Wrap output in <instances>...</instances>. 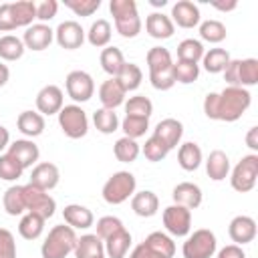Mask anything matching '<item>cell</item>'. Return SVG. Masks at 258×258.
<instances>
[{"label": "cell", "instance_id": "cell-1", "mask_svg": "<svg viewBox=\"0 0 258 258\" xmlns=\"http://www.w3.org/2000/svg\"><path fill=\"white\" fill-rule=\"evenodd\" d=\"M252 103V95L242 87H226L220 93H208L204 99V113L208 119L234 123Z\"/></svg>", "mask_w": 258, "mask_h": 258}, {"label": "cell", "instance_id": "cell-2", "mask_svg": "<svg viewBox=\"0 0 258 258\" xmlns=\"http://www.w3.org/2000/svg\"><path fill=\"white\" fill-rule=\"evenodd\" d=\"M109 10L115 20V30L123 38H135L141 32V18L135 0H111Z\"/></svg>", "mask_w": 258, "mask_h": 258}, {"label": "cell", "instance_id": "cell-3", "mask_svg": "<svg viewBox=\"0 0 258 258\" xmlns=\"http://www.w3.org/2000/svg\"><path fill=\"white\" fill-rule=\"evenodd\" d=\"M77 244V234L71 226L58 224L52 226L48 236L44 238L42 246H40V254L42 258H67Z\"/></svg>", "mask_w": 258, "mask_h": 258}, {"label": "cell", "instance_id": "cell-4", "mask_svg": "<svg viewBox=\"0 0 258 258\" xmlns=\"http://www.w3.org/2000/svg\"><path fill=\"white\" fill-rule=\"evenodd\" d=\"M228 87H254L258 83V60L256 58H230L224 69Z\"/></svg>", "mask_w": 258, "mask_h": 258}, {"label": "cell", "instance_id": "cell-5", "mask_svg": "<svg viewBox=\"0 0 258 258\" xmlns=\"http://www.w3.org/2000/svg\"><path fill=\"white\" fill-rule=\"evenodd\" d=\"M137 187V179L129 171H115L103 185V200L111 206H119L127 202Z\"/></svg>", "mask_w": 258, "mask_h": 258}, {"label": "cell", "instance_id": "cell-6", "mask_svg": "<svg viewBox=\"0 0 258 258\" xmlns=\"http://www.w3.org/2000/svg\"><path fill=\"white\" fill-rule=\"evenodd\" d=\"M216 248H218L216 234L208 228H200L187 236V240L183 242L181 254L183 258H212L216 254Z\"/></svg>", "mask_w": 258, "mask_h": 258}, {"label": "cell", "instance_id": "cell-7", "mask_svg": "<svg viewBox=\"0 0 258 258\" xmlns=\"http://www.w3.org/2000/svg\"><path fill=\"white\" fill-rule=\"evenodd\" d=\"M58 125L62 133L71 139H81L89 131L87 113L79 105H62V109L58 111Z\"/></svg>", "mask_w": 258, "mask_h": 258}, {"label": "cell", "instance_id": "cell-8", "mask_svg": "<svg viewBox=\"0 0 258 258\" xmlns=\"http://www.w3.org/2000/svg\"><path fill=\"white\" fill-rule=\"evenodd\" d=\"M256 179H258V155H256V153L244 155V157L236 163V167L232 169L230 183H232V187H234L236 191L246 194V191L254 189Z\"/></svg>", "mask_w": 258, "mask_h": 258}, {"label": "cell", "instance_id": "cell-9", "mask_svg": "<svg viewBox=\"0 0 258 258\" xmlns=\"http://www.w3.org/2000/svg\"><path fill=\"white\" fill-rule=\"evenodd\" d=\"M22 191H24V206H26V212L38 214V216L44 218V220H48V218L54 216L56 202H54V198H52L48 191H44V189H40V187H36V185H32V183L22 185Z\"/></svg>", "mask_w": 258, "mask_h": 258}, {"label": "cell", "instance_id": "cell-10", "mask_svg": "<svg viewBox=\"0 0 258 258\" xmlns=\"http://www.w3.org/2000/svg\"><path fill=\"white\" fill-rule=\"evenodd\" d=\"M64 89L75 103H85L95 93V81L87 71H71L64 79Z\"/></svg>", "mask_w": 258, "mask_h": 258}, {"label": "cell", "instance_id": "cell-11", "mask_svg": "<svg viewBox=\"0 0 258 258\" xmlns=\"http://www.w3.org/2000/svg\"><path fill=\"white\" fill-rule=\"evenodd\" d=\"M163 226L165 230L171 234V236H187L189 230H191V210L183 208V206H177V204H171L163 210Z\"/></svg>", "mask_w": 258, "mask_h": 258}, {"label": "cell", "instance_id": "cell-12", "mask_svg": "<svg viewBox=\"0 0 258 258\" xmlns=\"http://www.w3.org/2000/svg\"><path fill=\"white\" fill-rule=\"evenodd\" d=\"M54 40L60 48L75 50L85 42V30L77 20H64L54 28Z\"/></svg>", "mask_w": 258, "mask_h": 258}, {"label": "cell", "instance_id": "cell-13", "mask_svg": "<svg viewBox=\"0 0 258 258\" xmlns=\"http://www.w3.org/2000/svg\"><path fill=\"white\" fill-rule=\"evenodd\" d=\"M54 38V30L48 26V24H30L24 34H22V42H24V48H30V50H44L48 48V44L52 42Z\"/></svg>", "mask_w": 258, "mask_h": 258}, {"label": "cell", "instance_id": "cell-14", "mask_svg": "<svg viewBox=\"0 0 258 258\" xmlns=\"http://www.w3.org/2000/svg\"><path fill=\"white\" fill-rule=\"evenodd\" d=\"M36 109L44 115H58L62 109V89L56 85H46L36 93Z\"/></svg>", "mask_w": 258, "mask_h": 258}, {"label": "cell", "instance_id": "cell-15", "mask_svg": "<svg viewBox=\"0 0 258 258\" xmlns=\"http://www.w3.org/2000/svg\"><path fill=\"white\" fill-rule=\"evenodd\" d=\"M6 153L12 155L22 165V169L36 165V161L40 157V149H38V145L32 139H16V141H12L8 145V151Z\"/></svg>", "mask_w": 258, "mask_h": 258}, {"label": "cell", "instance_id": "cell-16", "mask_svg": "<svg viewBox=\"0 0 258 258\" xmlns=\"http://www.w3.org/2000/svg\"><path fill=\"white\" fill-rule=\"evenodd\" d=\"M58 181H60L58 167L54 163H50V161H42V163H36L32 167L28 183H32V185H36V187H40L44 191H50V189H54L58 185Z\"/></svg>", "mask_w": 258, "mask_h": 258}, {"label": "cell", "instance_id": "cell-17", "mask_svg": "<svg viewBox=\"0 0 258 258\" xmlns=\"http://www.w3.org/2000/svg\"><path fill=\"white\" fill-rule=\"evenodd\" d=\"M200 8L189 2V0H177L171 6V22L173 26H181V28H194L200 24Z\"/></svg>", "mask_w": 258, "mask_h": 258}, {"label": "cell", "instance_id": "cell-18", "mask_svg": "<svg viewBox=\"0 0 258 258\" xmlns=\"http://www.w3.org/2000/svg\"><path fill=\"white\" fill-rule=\"evenodd\" d=\"M228 234H230L232 242L238 244V246L250 244L256 238V222H254V218H250V216H236L230 222V226H228Z\"/></svg>", "mask_w": 258, "mask_h": 258}, {"label": "cell", "instance_id": "cell-19", "mask_svg": "<svg viewBox=\"0 0 258 258\" xmlns=\"http://www.w3.org/2000/svg\"><path fill=\"white\" fill-rule=\"evenodd\" d=\"M153 135L159 137V139L165 143V147L171 151V149L177 147L179 141H181L183 125H181V121H177V119H173V117H167V119H161V121L155 125Z\"/></svg>", "mask_w": 258, "mask_h": 258}, {"label": "cell", "instance_id": "cell-20", "mask_svg": "<svg viewBox=\"0 0 258 258\" xmlns=\"http://www.w3.org/2000/svg\"><path fill=\"white\" fill-rule=\"evenodd\" d=\"M171 198H173V204L183 206L187 210H196L202 206V189H200V185H196L191 181L177 183L171 191Z\"/></svg>", "mask_w": 258, "mask_h": 258}, {"label": "cell", "instance_id": "cell-21", "mask_svg": "<svg viewBox=\"0 0 258 258\" xmlns=\"http://www.w3.org/2000/svg\"><path fill=\"white\" fill-rule=\"evenodd\" d=\"M125 95H127L125 89L119 85V81L115 77H109L99 87V99H101V105L105 109H113L115 111L119 105L125 103Z\"/></svg>", "mask_w": 258, "mask_h": 258}, {"label": "cell", "instance_id": "cell-22", "mask_svg": "<svg viewBox=\"0 0 258 258\" xmlns=\"http://www.w3.org/2000/svg\"><path fill=\"white\" fill-rule=\"evenodd\" d=\"M145 30L151 38H157V40H165V38H171L173 36V22L167 14L163 12H151L147 18H145Z\"/></svg>", "mask_w": 258, "mask_h": 258}, {"label": "cell", "instance_id": "cell-23", "mask_svg": "<svg viewBox=\"0 0 258 258\" xmlns=\"http://www.w3.org/2000/svg\"><path fill=\"white\" fill-rule=\"evenodd\" d=\"M62 218H64V224L71 226L73 230H87L95 222L93 212L87 206H81V204H69V206H64Z\"/></svg>", "mask_w": 258, "mask_h": 258}, {"label": "cell", "instance_id": "cell-24", "mask_svg": "<svg viewBox=\"0 0 258 258\" xmlns=\"http://www.w3.org/2000/svg\"><path fill=\"white\" fill-rule=\"evenodd\" d=\"M131 210L139 216V218H151L157 214L159 210V200L153 191L149 189H143V191H137L131 196Z\"/></svg>", "mask_w": 258, "mask_h": 258}, {"label": "cell", "instance_id": "cell-25", "mask_svg": "<svg viewBox=\"0 0 258 258\" xmlns=\"http://www.w3.org/2000/svg\"><path fill=\"white\" fill-rule=\"evenodd\" d=\"M206 173L214 181H222V179L228 177V173H230V159H228L226 151L214 149L208 155V159H206Z\"/></svg>", "mask_w": 258, "mask_h": 258}, {"label": "cell", "instance_id": "cell-26", "mask_svg": "<svg viewBox=\"0 0 258 258\" xmlns=\"http://www.w3.org/2000/svg\"><path fill=\"white\" fill-rule=\"evenodd\" d=\"M73 252L77 258H99V256H105V246L97 234H85L77 238Z\"/></svg>", "mask_w": 258, "mask_h": 258}, {"label": "cell", "instance_id": "cell-27", "mask_svg": "<svg viewBox=\"0 0 258 258\" xmlns=\"http://www.w3.org/2000/svg\"><path fill=\"white\" fill-rule=\"evenodd\" d=\"M103 246H105L107 258H125L131 248V234L123 228L113 236H109L107 240H103Z\"/></svg>", "mask_w": 258, "mask_h": 258}, {"label": "cell", "instance_id": "cell-28", "mask_svg": "<svg viewBox=\"0 0 258 258\" xmlns=\"http://www.w3.org/2000/svg\"><path fill=\"white\" fill-rule=\"evenodd\" d=\"M16 127L26 137H38L44 131V117L38 111H22L16 119Z\"/></svg>", "mask_w": 258, "mask_h": 258}, {"label": "cell", "instance_id": "cell-29", "mask_svg": "<svg viewBox=\"0 0 258 258\" xmlns=\"http://www.w3.org/2000/svg\"><path fill=\"white\" fill-rule=\"evenodd\" d=\"M204 161V155H202V149L198 143L194 141H185L179 145V151H177V163L181 169L185 171H194L202 165Z\"/></svg>", "mask_w": 258, "mask_h": 258}, {"label": "cell", "instance_id": "cell-30", "mask_svg": "<svg viewBox=\"0 0 258 258\" xmlns=\"http://www.w3.org/2000/svg\"><path fill=\"white\" fill-rule=\"evenodd\" d=\"M99 62H101V69L109 75V77H117L119 71L123 69V64L127 62L121 48L117 46H105L101 50V56H99Z\"/></svg>", "mask_w": 258, "mask_h": 258}, {"label": "cell", "instance_id": "cell-31", "mask_svg": "<svg viewBox=\"0 0 258 258\" xmlns=\"http://www.w3.org/2000/svg\"><path fill=\"white\" fill-rule=\"evenodd\" d=\"M10 8H12V18H14L16 28H20V26L28 28L32 24V20L36 18V4L32 0L10 2Z\"/></svg>", "mask_w": 258, "mask_h": 258}, {"label": "cell", "instance_id": "cell-32", "mask_svg": "<svg viewBox=\"0 0 258 258\" xmlns=\"http://www.w3.org/2000/svg\"><path fill=\"white\" fill-rule=\"evenodd\" d=\"M44 218H40L38 214H24L20 218V224H18V234L24 238V240H36L40 238V234L44 232Z\"/></svg>", "mask_w": 258, "mask_h": 258}, {"label": "cell", "instance_id": "cell-33", "mask_svg": "<svg viewBox=\"0 0 258 258\" xmlns=\"http://www.w3.org/2000/svg\"><path fill=\"white\" fill-rule=\"evenodd\" d=\"M2 206L8 216H20L22 212H26L22 185H10L2 196Z\"/></svg>", "mask_w": 258, "mask_h": 258}, {"label": "cell", "instance_id": "cell-34", "mask_svg": "<svg viewBox=\"0 0 258 258\" xmlns=\"http://www.w3.org/2000/svg\"><path fill=\"white\" fill-rule=\"evenodd\" d=\"M111 32H113V28H111L109 20L99 18V20H95V22L91 24V28H89V32H87V40H89L93 46L103 48V46H109V42H111Z\"/></svg>", "mask_w": 258, "mask_h": 258}, {"label": "cell", "instance_id": "cell-35", "mask_svg": "<svg viewBox=\"0 0 258 258\" xmlns=\"http://www.w3.org/2000/svg\"><path fill=\"white\" fill-rule=\"evenodd\" d=\"M202 62H204V69L212 75L224 73L226 64L230 62V52L226 48H210L208 52H204Z\"/></svg>", "mask_w": 258, "mask_h": 258}, {"label": "cell", "instance_id": "cell-36", "mask_svg": "<svg viewBox=\"0 0 258 258\" xmlns=\"http://www.w3.org/2000/svg\"><path fill=\"white\" fill-rule=\"evenodd\" d=\"M115 79H117L119 85L125 89V93H129V91H135V89L141 85L143 73H141L139 64H135V62H125L123 69L119 71V75H117Z\"/></svg>", "mask_w": 258, "mask_h": 258}, {"label": "cell", "instance_id": "cell-37", "mask_svg": "<svg viewBox=\"0 0 258 258\" xmlns=\"http://www.w3.org/2000/svg\"><path fill=\"white\" fill-rule=\"evenodd\" d=\"M141 153V147L135 139H129V137H121L115 141L113 145V155L117 157V161H123V163H131L139 157Z\"/></svg>", "mask_w": 258, "mask_h": 258}, {"label": "cell", "instance_id": "cell-38", "mask_svg": "<svg viewBox=\"0 0 258 258\" xmlns=\"http://www.w3.org/2000/svg\"><path fill=\"white\" fill-rule=\"evenodd\" d=\"M24 42L22 38L14 36V34H4L0 36V58L2 60H18L24 54Z\"/></svg>", "mask_w": 258, "mask_h": 258}, {"label": "cell", "instance_id": "cell-39", "mask_svg": "<svg viewBox=\"0 0 258 258\" xmlns=\"http://www.w3.org/2000/svg\"><path fill=\"white\" fill-rule=\"evenodd\" d=\"M93 123H95L97 131H101L103 135H109V133H115V131H117V127H119V117H117V113H115L113 109L101 107V109H97V111L93 113Z\"/></svg>", "mask_w": 258, "mask_h": 258}, {"label": "cell", "instance_id": "cell-40", "mask_svg": "<svg viewBox=\"0 0 258 258\" xmlns=\"http://www.w3.org/2000/svg\"><path fill=\"white\" fill-rule=\"evenodd\" d=\"M143 242L151 250H155L157 254H161L165 258H173V254H175V242L167 234H163V232H151Z\"/></svg>", "mask_w": 258, "mask_h": 258}, {"label": "cell", "instance_id": "cell-41", "mask_svg": "<svg viewBox=\"0 0 258 258\" xmlns=\"http://www.w3.org/2000/svg\"><path fill=\"white\" fill-rule=\"evenodd\" d=\"M204 44L196 38H185L177 44V60H185V62H196L202 60L204 56Z\"/></svg>", "mask_w": 258, "mask_h": 258}, {"label": "cell", "instance_id": "cell-42", "mask_svg": "<svg viewBox=\"0 0 258 258\" xmlns=\"http://www.w3.org/2000/svg\"><path fill=\"white\" fill-rule=\"evenodd\" d=\"M145 60H147V69H149V73H157V71L169 69V67L173 64L169 50L163 48V46H153V48H149Z\"/></svg>", "mask_w": 258, "mask_h": 258}, {"label": "cell", "instance_id": "cell-43", "mask_svg": "<svg viewBox=\"0 0 258 258\" xmlns=\"http://www.w3.org/2000/svg\"><path fill=\"white\" fill-rule=\"evenodd\" d=\"M226 26H224V22H220V20H204L202 24H200V36H202V40H206V42H212V44H218V42H222L224 38H226Z\"/></svg>", "mask_w": 258, "mask_h": 258}, {"label": "cell", "instance_id": "cell-44", "mask_svg": "<svg viewBox=\"0 0 258 258\" xmlns=\"http://www.w3.org/2000/svg\"><path fill=\"white\" fill-rule=\"evenodd\" d=\"M121 129L125 133V137L129 139H139L141 135H145V131L149 129V119L145 117H135V115H125L121 121Z\"/></svg>", "mask_w": 258, "mask_h": 258}, {"label": "cell", "instance_id": "cell-45", "mask_svg": "<svg viewBox=\"0 0 258 258\" xmlns=\"http://www.w3.org/2000/svg\"><path fill=\"white\" fill-rule=\"evenodd\" d=\"M198 77H200V64L185 62V60L173 62V79H175V83L189 85V83L198 81Z\"/></svg>", "mask_w": 258, "mask_h": 258}, {"label": "cell", "instance_id": "cell-46", "mask_svg": "<svg viewBox=\"0 0 258 258\" xmlns=\"http://www.w3.org/2000/svg\"><path fill=\"white\" fill-rule=\"evenodd\" d=\"M151 113H153V103L143 95H135V97H129V101H125V115L149 119Z\"/></svg>", "mask_w": 258, "mask_h": 258}, {"label": "cell", "instance_id": "cell-47", "mask_svg": "<svg viewBox=\"0 0 258 258\" xmlns=\"http://www.w3.org/2000/svg\"><path fill=\"white\" fill-rule=\"evenodd\" d=\"M141 151H143L145 159H149V161H153V163L165 159L167 153H169V149L165 147V143H163L159 137H155V135H151V137L145 141V145L141 147Z\"/></svg>", "mask_w": 258, "mask_h": 258}, {"label": "cell", "instance_id": "cell-48", "mask_svg": "<svg viewBox=\"0 0 258 258\" xmlns=\"http://www.w3.org/2000/svg\"><path fill=\"white\" fill-rule=\"evenodd\" d=\"M22 165L8 153H2L0 155V179L4 181H16L20 175H22Z\"/></svg>", "mask_w": 258, "mask_h": 258}, {"label": "cell", "instance_id": "cell-49", "mask_svg": "<svg viewBox=\"0 0 258 258\" xmlns=\"http://www.w3.org/2000/svg\"><path fill=\"white\" fill-rule=\"evenodd\" d=\"M123 228H125L123 222L119 218H115V216H103V218L97 220V236L101 240H107L109 236H113L115 232H119Z\"/></svg>", "mask_w": 258, "mask_h": 258}, {"label": "cell", "instance_id": "cell-50", "mask_svg": "<svg viewBox=\"0 0 258 258\" xmlns=\"http://www.w3.org/2000/svg\"><path fill=\"white\" fill-rule=\"evenodd\" d=\"M149 81H151V87L153 89H157V91H169L175 85L173 64L169 69H163V71H157V73H149Z\"/></svg>", "mask_w": 258, "mask_h": 258}, {"label": "cell", "instance_id": "cell-51", "mask_svg": "<svg viewBox=\"0 0 258 258\" xmlns=\"http://www.w3.org/2000/svg\"><path fill=\"white\" fill-rule=\"evenodd\" d=\"M64 6L77 16H91L101 8V0H64Z\"/></svg>", "mask_w": 258, "mask_h": 258}, {"label": "cell", "instance_id": "cell-52", "mask_svg": "<svg viewBox=\"0 0 258 258\" xmlns=\"http://www.w3.org/2000/svg\"><path fill=\"white\" fill-rule=\"evenodd\" d=\"M0 258H16V242L6 228H0Z\"/></svg>", "mask_w": 258, "mask_h": 258}, {"label": "cell", "instance_id": "cell-53", "mask_svg": "<svg viewBox=\"0 0 258 258\" xmlns=\"http://www.w3.org/2000/svg\"><path fill=\"white\" fill-rule=\"evenodd\" d=\"M56 10H58V2L56 0H42L40 4H36V18L44 24L50 18L56 16Z\"/></svg>", "mask_w": 258, "mask_h": 258}, {"label": "cell", "instance_id": "cell-54", "mask_svg": "<svg viewBox=\"0 0 258 258\" xmlns=\"http://www.w3.org/2000/svg\"><path fill=\"white\" fill-rule=\"evenodd\" d=\"M14 28H16V24H14V18H12L10 2L0 4V32H10Z\"/></svg>", "mask_w": 258, "mask_h": 258}, {"label": "cell", "instance_id": "cell-55", "mask_svg": "<svg viewBox=\"0 0 258 258\" xmlns=\"http://www.w3.org/2000/svg\"><path fill=\"white\" fill-rule=\"evenodd\" d=\"M129 258H165V256L157 254V252H155V250H151L145 242H141V244H137V246L131 250Z\"/></svg>", "mask_w": 258, "mask_h": 258}, {"label": "cell", "instance_id": "cell-56", "mask_svg": "<svg viewBox=\"0 0 258 258\" xmlns=\"http://www.w3.org/2000/svg\"><path fill=\"white\" fill-rule=\"evenodd\" d=\"M218 258H246V254H244L242 246H238V244H228V246H224V248L218 252Z\"/></svg>", "mask_w": 258, "mask_h": 258}, {"label": "cell", "instance_id": "cell-57", "mask_svg": "<svg viewBox=\"0 0 258 258\" xmlns=\"http://www.w3.org/2000/svg\"><path fill=\"white\" fill-rule=\"evenodd\" d=\"M246 145H248L252 151L258 149V127H250V129H248V133H246Z\"/></svg>", "mask_w": 258, "mask_h": 258}, {"label": "cell", "instance_id": "cell-58", "mask_svg": "<svg viewBox=\"0 0 258 258\" xmlns=\"http://www.w3.org/2000/svg\"><path fill=\"white\" fill-rule=\"evenodd\" d=\"M10 145V133L4 125H0V151H4Z\"/></svg>", "mask_w": 258, "mask_h": 258}, {"label": "cell", "instance_id": "cell-59", "mask_svg": "<svg viewBox=\"0 0 258 258\" xmlns=\"http://www.w3.org/2000/svg\"><path fill=\"white\" fill-rule=\"evenodd\" d=\"M212 6L214 8H218V10H222V12H230V10H234L236 6H238V2H212Z\"/></svg>", "mask_w": 258, "mask_h": 258}, {"label": "cell", "instance_id": "cell-60", "mask_svg": "<svg viewBox=\"0 0 258 258\" xmlns=\"http://www.w3.org/2000/svg\"><path fill=\"white\" fill-rule=\"evenodd\" d=\"M8 79H10V69L4 62H0V87H4L8 83Z\"/></svg>", "mask_w": 258, "mask_h": 258}, {"label": "cell", "instance_id": "cell-61", "mask_svg": "<svg viewBox=\"0 0 258 258\" xmlns=\"http://www.w3.org/2000/svg\"><path fill=\"white\" fill-rule=\"evenodd\" d=\"M151 4H153V6H163L165 0H151Z\"/></svg>", "mask_w": 258, "mask_h": 258}, {"label": "cell", "instance_id": "cell-62", "mask_svg": "<svg viewBox=\"0 0 258 258\" xmlns=\"http://www.w3.org/2000/svg\"><path fill=\"white\" fill-rule=\"evenodd\" d=\"M99 258H105V256H99Z\"/></svg>", "mask_w": 258, "mask_h": 258}]
</instances>
